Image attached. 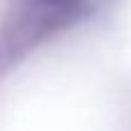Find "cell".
I'll return each instance as SVG.
<instances>
[{"mask_svg":"<svg viewBox=\"0 0 131 131\" xmlns=\"http://www.w3.org/2000/svg\"><path fill=\"white\" fill-rule=\"evenodd\" d=\"M30 2H32V16L41 18V25L53 28L64 18H69V14H74L83 0H30Z\"/></svg>","mask_w":131,"mask_h":131,"instance_id":"cell-1","label":"cell"}]
</instances>
